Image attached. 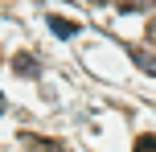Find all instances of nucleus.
<instances>
[{"mask_svg": "<svg viewBox=\"0 0 156 152\" xmlns=\"http://www.w3.org/2000/svg\"><path fill=\"white\" fill-rule=\"evenodd\" d=\"M99 4H107V0H99Z\"/></svg>", "mask_w": 156, "mask_h": 152, "instance_id": "423d86ee", "label": "nucleus"}, {"mask_svg": "<svg viewBox=\"0 0 156 152\" xmlns=\"http://www.w3.org/2000/svg\"><path fill=\"white\" fill-rule=\"evenodd\" d=\"M136 148H144V152L152 148V152H156V136H140V140H136Z\"/></svg>", "mask_w": 156, "mask_h": 152, "instance_id": "20e7f679", "label": "nucleus"}, {"mask_svg": "<svg viewBox=\"0 0 156 152\" xmlns=\"http://www.w3.org/2000/svg\"><path fill=\"white\" fill-rule=\"evenodd\" d=\"M156 0H115V8H123V12H136V8H148Z\"/></svg>", "mask_w": 156, "mask_h": 152, "instance_id": "f03ea898", "label": "nucleus"}, {"mask_svg": "<svg viewBox=\"0 0 156 152\" xmlns=\"http://www.w3.org/2000/svg\"><path fill=\"white\" fill-rule=\"evenodd\" d=\"M49 29H54L58 37H74L78 25H74V21H62V16H49Z\"/></svg>", "mask_w": 156, "mask_h": 152, "instance_id": "f257e3e1", "label": "nucleus"}, {"mask_svg": "<svg viewBox=\"0 0 156 152\" xmlns=\"http://www.w3.org/2000/svg\"><path fill=\"white\" fill-rule=\"evenodd\" d=\"M0 107H4V99H0Z\"/></svg>", "mask_w": 156, "mask_h": 152, "instance_id": "39448f33", "label": "nucleus"}, {"mask_svg": "<svg viewBox=\"0 0 156 152\" xmlns=\"http://www.w3.org/2000/svg\"><path fill=\"white\" fill-rule=\"evenodd\" d=\"M136 62H140L144 70H152V74H156V54H152V49H148V54H136Z\"/></svg>", "mask_w": 156, "mask_h": 152, "instance_id": "7ed1b4c3", "label": "nucleus"}]
</instances>
